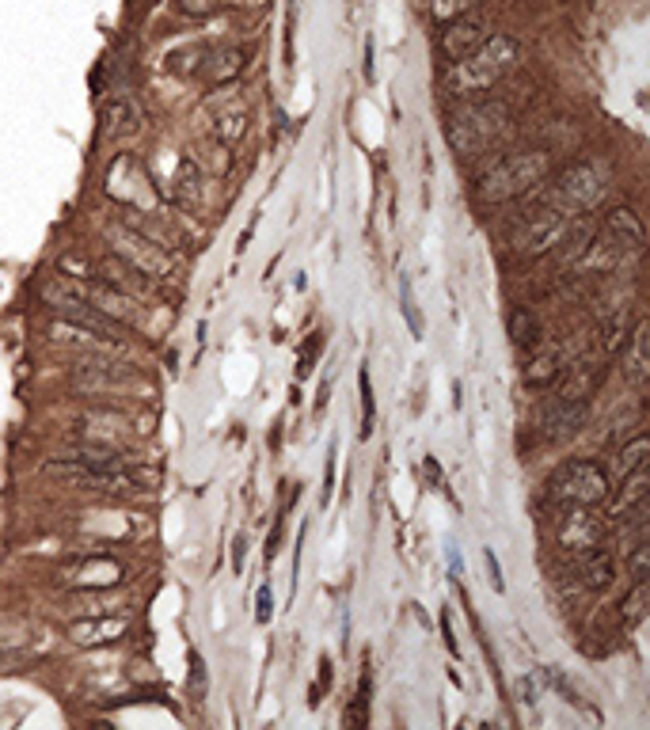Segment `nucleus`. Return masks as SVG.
Masks as SVG:
<instances>
[{"label":"nucleus","mask_w":650,"mask_h":730,"mask_svg":"<svg viewBox=\"0 0 650 730\" xmlns=\"http://www.w3.org/2000/svg\"><path fill=\"white\" fill-rule=\"evenodd\" d=\"M145 130V111H141V99L134 92H111V99L103 103V137L107 141H129Z\"/></svg>","instance_id":"nucleus-15"},{"label":"nucleus","mask_w":650,"mask_h":730,"mask_svg":"<svg viewBox=\"0 0 650 730\" xmlns=\"http://www.w3.org/2000/svg\"><path fill=\"white\" fill-rule=\"evenodd\" d=\"M129 632V620L126 616H92V620H76L69 628V639L80 643V647H107V643H115Z\"/></svg>","instance_id":"nucleus-21"},{"label":"nucleus","mask_w":650,"mask_h":730,"mask_svg":"<svg viewBox=\"0 0 650 730\" xmlns=\"http://www.w3.org/2000/svg\"><path fill=\"white\" fill-rule=\"evenodd\" d=\"M506 331H510L513 347H536V342H540V324H536V316L529 309H513Z\"/></svg>","instance_id":"nucleus-30"},{"label":"nucleus","mask_w":650,"mask_h":730,"mask_svg":"<svg viewBox=\"0 0 650 730\" xmlns=\"http://www.w3.org/2000/svg\"><path fill=\"white\" fill-rule=\"evenodd\" d=\"M567 365L571 361H567V350H563V347H555V342L540 347V342H536V350L525 361V384H533V389H544V384H552V380L563 377Z\"/></svg>","instance_id":"nucleus-22"},{"label":"nucleus","mask_w":650,"mask_h":730,"mask_svg":"<svg viewBox=\"0 0 650 730\" xmlns=\"http://www.w3.org/2000/svg\"><path fill=\"white\" fill-rule=\"evenodd\" d=\"M548 176H552V157L540 153V148H529V153H506L480 176V183H475V198L487 202V206H503V202L525 198L533 190H540V183Z\"/></svg>","instance_id":"nucleus-1"},{"label":"nucleus","mask_w":650,"mask_h":730,"mask_svg":"<svg viewBox=\"0 0 650 730\" xmlns=\"http://www.w3.org/2000/svg\"><path fill=\"white\" fill-rule=\"evenodd\" d=\"M137 380V370L134 365H126L118 358H80L73 365V389L88 392V396H103V392H122L129 384Z\"/></svg>","instance_id":"nucleus-11"},{"label":"nucleus","mask_w":650,"mask_h":730,"mask_svg":"<svg viewBox=\"0 0 650 730\" xmlns=\"http://www.w3.org/2000/svg\"><path fill=\"white\" fill-rule=\"evenodd\" d=\"M365 719H370V674H361V689H358V704L354 712L346 715V723L350 726H365Z\"/></svg>","instance_id":"nucleus-36"},{"label":"nucleus","mask_w":650,"mask_h":730,"mask_svg":"<svg viewBox=\"0 0 650 730\" xmlns=\"http://www.w3.org/2000/svg\"><path fill=\"white\" fill-rule=\"evenodd\" d=\"M274 613V597H270V586H259V609H255V620L259 624H267Z\"/></svg>","instance_id":"nucleus-38"},{"label":"nucleus","mask_w":650,"mask_h":730,"mask_svg":"<svg viewBox=\"0 0 650 730\" xmlns=\"http://www.w3.org/2000/svg\"><path fill=\"white\" fill-rule=\"evenodd\" d=\"M42 476L57 480L65 487H80V491H103V495H129V491H145L148 483H157L153 471L141 468H122V471H107V468H92L76 457H54L42 464Z\"/></svg>","instance_id":"nucleus-5"},{"label":"nucleus","mask_w":650,"mask_h":730,"mask_svg":"<svg viewBox=\"0 0 650 730\" xmlns=\"http://www.w3.org/2000/svg\"><path fill=\"white\" fill-rule=\"evenodd\" d=\"M403 316H407V324H411V335L422 339V316L415 309V297H411V282H403Z\"/></svg>","instance_id":"nucleus-37"},{"label":"nucleus","mask_w":650,"mask_h":730,"mask_svg":"<svg viewBox=\"0 0 650 730\" xmlns=\"http://www.w3.org/2000/svg\"><path fill=\"white\" fill-rule=\"evenodd\" d=\"M646 457H650V438H646V434H635V438L613 457V468H604V471H609V480H627L632 471L646 468Z\"/></svg>","instance_id":"nucleus-25"},{"label":"nucleus","mask_w":650,"mask_h":730,"mask_svg":"<svg viewBox=\"0 0 650 730\" xmlns=\"http://www.w3.org/2000/svg\"><path fill=\"white\" fill-rule=\"evenodd\" d=\"M61 574L73 590H115L126 578V567L118 560H107V555H80Z\"/></svg>","instance_id":"nucleus-16"},{"label":"nucleus","mask_w":650,"mask_h":730,"mask_svg":"<svg viewBox=\"0 0 650 730\" xmlns=\"http://www.w3.org/2000/svg\"><path fill=\"white\" fill-rule=\"evenodd\" d=\"M552 684H555V689H559L563 696H567V700H571L574 707H586V704H582V696H578V693L571 689V681H567V677H559V674H552Z\"/></svg>","instance_id":"nucleus-40"},{"label":"nucleus","mask_w":650,"mask_h":730,"mask_svg":"<svg viewBox=\"0 0 650 730\" xmlns=\"http://www.w3.org/2000/svg\"><path fill=\"white\" fill-rule=\"evenodd\" d=\"M244 66H248V50L244 46L240 50H229V54H213V61L206 66V76H209V84H221V80L240 76Z\"/></svg>","instance_id":"nucleus-29"},{"label":"nucleus","mask_w":650,"mask_h":730,"mask_svg":"<svg viewBox=\"0 0 650 730\" xmlns=\"http://www.w3.org/2000/svg\"><path fill=\"white\" fill-rule=\"evenodd\" d=\"M244 555H248V536H236L232 541V567L244 571Z\"/></svg>","instance_id":"nucleus-42"},{"label":"nucleus","mask_w":650,"mask_h":730,"mask_svg":"<svg viewBox=\"0 0 650 730\" xmlns=\"http://www.w3.org/2000/svg\"><path fill=\"white\" fill-rule=\"evenodd\" d=\"M510 134H513L510 103H494V99L468 103L461 111H452L445 122V141L452 145V153H461V157H483Z\"/></svg>","instance_id":"nucleus-2"},{"label":"nucleus","mask_w":650,"mask_h":730,"mask_svg":"<svg viewBox=\"0 0 650 730\" xmlns=\"http://www.w3.org/2000/svg\"><path fill=\"white\" fill-rule=\"evenodd\" d=\"M613 495V480L597 461H567L552 471L548 499L555 506H601Z\"/></svg>","instance_id":"nucleus-6"},{"label":"nucleus","mask_w":650,"mask_h":730,"mask_svg":"<svg viewBox=\"0 0 650 730\" xmlns=\"http://www.w3.org/2000/svg\"><path fill=\"white\" fill-rule=\"evenodd\" d=\"M627 574H632V583H646L650 578V536H635V544L627 548Z\"/></svg>","instance_id":"nucleus-33"},{"label":"nucleus","mask_w":650,"mask_h":730,"mask_svg":"<svg viewBox=\"0 0 650 730\" xmlns=\"http://www.w3.org/2000/svg\"><path fill=\"white\" fill-rule=\"evenodd\" d=\"M624 347H627V316L620 312L601 331V358H616V354H624Z\"/></svg>","instance_id":"nucleus-32"},{"label":"nucleus","mask_w":650,"mask_h":730,"mask_svg":"<svg viewBox=\"0 0 650 730\" xmlns=\"http://www.w3.org/2000/svg\"><path fill=\"white\" fill-rule=\"evenodd\" d=\"M616 609H620V624H624V628H639L643 616H646V609H650V590H646V583H635Z\"/></svg>","instance_id":"nucleus-28"},{"label":"nucleus","mask_w":650,"mask_h":730,"mask_svg":"<svg viewBox=\"0 0 650 730\" xmlns=\"http://www.w3.org/2000/svg\"><path fill=\"white\" fill-rule=\"evenodd\" d=\"M604 377H609V365L604 361H574V365L563 370V380H559L555 396H563V400H590L594 403Z\"/></svg>","instance_id":"nucleus-17"},{"label":"nucleus","mask_w":650,"mask_h":730,"mask_svg":"<svg viewBox=\"0 0 650 730\" xmlns=\"http://www.w3.org/2000/svg\"><path fill=\"white\" fill-rule=\"evenodd\" d=\"M594 403L590 400H563L552 396L544 407H540V434L548 441H563V438H574L582 426L590 422Z\"/></svg>","instance_id":"nucleus-14"},{"label":"nucleus","mask_w":650,"mask_h":730,"mask_svg":"<svg viewBox=\"0 0 650 730\" xmlns=\"http://www.w3.org/2000/svg\"><path fill=\"white\" fill-rule=\"evenodd\" d=\"M574 221L578 218L571 209H563L552 198H540L525 218L510 228V251L517 255V259H540V255L563 248V240L571 236Z\"/></svg>","instance_id":"nucleus-4"},{"label":"nucleus","mask_w":650,"mask_h":730,"mask_svg":"<svg viewBox=\"0 0 650 730\" xmlns=\"http://www.w3.org/2000/svg\"><path fill=\"white\" fill-rule=\"evenodd\" d=\"M38 297H42V305H46L57 319H65V324L88 328V331H96V335H103V339L122 342L126 324H118V319H111V316H103L99 309H92L88 300H84V297L69 286V278H46V282L38 286Z\"/></svg>","instance_id":"nucleus-7"},{"label":"nucleus","mask_w":650,"mask_h":730,"mask_svg":"<svg viewBox=\"0 0 650 730\" xmlns=\"http://www.w3.org/2000/svg\"><path fill=\"white\" fill-rule=\"evenodd\" d=\"M491 35V24L483 12H468L461 19H452V24H445L442 38H438V54L449 61V66H457V61H464L472 50H480L483 42Z\"/></svg>","instance_id":"nucleus-13"},{"label":"nucleus","mask_w":650,"mask_h":730,"mask_svg":"<svg viewBox=\"0 0 650 730\" xmlns=\"http://www.w3.org/2000/svg\"><path fill=\"white\" fill-rule=\"evenodd\" d=\"M248 134V111L244 106H236V111H225V115H217L213 118V137H217V145H236Z\"/></svg>","instance_id":"nucleus-27"},{"label":"nucleus","mask_w":650,"mask_h":730,"mask_svg":"<svg viewBox=\"0 0 650 730\" xmlns=\"http://www.w3.org/2000/svg\"><path fill=\"white\" fill-rule=\"evenodd\" d=\"M475 5H480V0H430L426 12H430L433 24L445 27V24H452V19H461V15L475 12Z\"/></svg>","instance_id":"nucleus-31"},{"label":"nucleus","mask_w":650,"mask_h":730,"mask_svg":"<svg viewBox=\"0 0 650 730\" xmlns=\"http://www.w3.org/2000/svg\"><path fill=\"white\" fill-rule=\"evenodd\" d=\"M604 195V176L597 164H571L559 171V179L552 183V190L544 198L559 202L563 209H571L574 218H582V213H590Z\"/></svg>","instance_id":"nucleus-9"},{"label":"nucleus","mask_w":650,"mask_h":730,"mask_svg":"<svg viewBox=\"0 0 650 730\" xmlns=\"http://www.w3.org/2000/svg\"><path fill=\"white\" fill-rule=\"evenodd\" d=\"M483 560H487V571H491V586H494L498 593H503V590H506V583H503V571H498V560H494V552H487Z\"/></svg>","instance_id":"nucleus-41"},{"label":"nucleus","mask_w":650,"mask_h":730,"mask_svg":"<svg viewBox=\"0 0 650 730\" xmlns=\"http://www.w3.org/2000/svg\"><path fill=\"white\" fill-rule=\"evenodd\" d=\"M601 232H604V236H613V240H616L624 251H639L643 240H646V228H643L639 213H635L632 206H616V209L604 213Z\"/></svg>","instance_id":"nucleus-23"},{"label":"nucleus","mask_w":650,"mask_h":730,"mask_svg":"<svg viewBox=\"0 0 650 730\" xmlns=\"http://www.w3.org/2000/svg\"><path fill=\"white\" fill-rule=\"evenodd\" d=\"M426 476H430L433 483H438V487H442V468H438V464H433V461H426Z\"/></svg>","instance_id":"nucleus-47"},{"label":"nucleus","mask_w":650,"mask_h":730,"mask_svg":"<svg viewBox=\"0 0 650 730\" xmlns=\"http://www.w3.org/2000/svg\"><path fill=\"white\" fill-rule=\"evenodd\" d=\"M103 190H107V195H111L115 202L134 206V209H145V213H153V206H157V187H153V179L145 176V167H141V160H137L134 153L115 157V164L107 167Z\"/></svg>","instance_id":"nucleus-10"},{"label":"nucleus","mask_w":650,"mask_h":730,"mask_svg":"<svg viewBox=\"0 0 650 730\" xmlns=\"http://www.w3.org/2000/svg\"><path fill=\"white\" fill-rule=\"evenodd\" d=\"M129 438H134V426H129L126 415L118 411H92L80 419V441H96V445H126Z\"/></svg>","instance_id":"nucleus-18"},{"label":"nucleus","mask_w":650,"mask_h":730,"mask_svg":"<svg viewBox=\"0 0 650 730\" xmlns=\"http://www.w3.org/2000/svg\"><path fill=\"white\" fill-rule=\"evenodd\" d=\"M92 278H99L103 286H111L118 293H129V297H145L153 289V278H145L141 270H134L129 263H122L118 255H107V259H96L92 263Z\"/></svg>","instance_id":"nucleus-19"},{"label":"nucleus","mask_w":650,"mask_h":730,"mask_svg":"<svg viewBox=\"0 0 650 730\" xmlns=\"http://www.w3.org/2000/svg\"><path fill=\"white\" fill-rule=\"evenodd\" d=\"M190 684H194V689H206V662H202V654L198 651H194L190 654Z\"/></svg>","instance_id":"nucleus-39"},{"label":"nucleus","mask_w":650,"mask_h":730,"mask_svg":"<svg viewBox=\"0 0 650 730\" xmlns=\"http://www.w3.org/2000/svg\"><path fill=\"white\" fill-rule=\"evenodd\" d=\"M107 244H111V255H118L122 263L141 270L145 278H168L171 270H176V267H171V255L164 251V244L153 240V236H145L134 225L111 221V225H107Z\"/></svg>","instance_id":"nucleus-8"},{"label":"nucleus","mask_w":650,"mask_h":730,"mask_svg":"<svg viewBox=\"0 0 650 730\" xmlns=\"http://www.w3.org/2000/svg\"><path fill=\"white\" fill-rule=\"evenodd\" d=\"M627 342L632 347H624L627 350V377H632L635 384H643L646 380V373H650V335H646V324H635L632 328V335H627Z\"/></svg>","instance_id":"nucleus-26"},{"label":"nucleus","mask_w":650,"mask_h":730,"mask_svg":"<svg viewBox=\"0 0 650 730\" xmlns=\"http://www.w3.org/2000/svg\"><path fill=\"white\" fill-rule=\"evenodd\" d=\"M358 389H361V438L373 434V384H370V370L358 373Z\"/></svg>","instance_id":"nucleus-35"},{"label":"nucleus","mask_w":650,"mask_h":730,"mask_svg":"<svg viewBox=\"0 0 650 730\" xmlns=\"http://www.w3.org/2000/svg\"><path fill=\"white\" fill-rule=\"evenodd\" d=\"M442 632H445V647L457 654V639H452V628H449V616H442Z\"/></svg>","instance_id":"nucleus-46"},{"label":"nucleus","mask_w":650,"mask_h":730,"mask_svg":"<svg viewBox=\"0 0 650 730\" xmlns=\"http://www.w3.org/2000/svg\"><path fill=\"white\" fill-rule=\"evenodd\" d=\"M643 502H650V471L646 468H639L627 480H620V499H613L609 513H613L616 522H624L627 513H632L635 506H643Z\"/></svg>","instance_id":"nucleus-24"},{"label":"nucleus","mask_w":650,"mask_h":730,"mask_svg":"<svg viewBox=\"0 0 650 730\" xmlns=\"http://www.w3.org/2000/svg\"><path fill=\"white\" fill-rule=\"evenodd\" d=\"M555 541L563 552L582 555L590 548H601L604 541V522L594 513V506H559L555 518Z\"/></svg>","instance_id":"nucleus-12"},{"label":"nucleus","mask_w":650,"mask_h":730,"mask_svg":"<svg viewBox=\"0 0 650 730\" xmlns=\"http://www.w3.org/2000/svg\"><path fill=\"white\" fill-rule=\"evenodd\" d=\"M179 8L183 12H198V15H209L217 5H206V0H179Z\"/></svg>","instance_id":"nucleus-43"},{"label":"nucleus","mask_w":650,"mask_h":730,"mask_svg":"<svg viewBox=\"0 0 650 730\" xmlns=\"http://www.w3.org/2000/svg\"><path fill=\"white\" fill-rule=\"evenodd\" d=\"M176 198L179 202H194V198H198V167H194L190 160H183L179 164V176H176Z\"/></svg>","instance_id":"nucleus-34"},{"label":"nucleus","mask_w":650,"mask_h":730,"mask_svg":"<svg viewBox=\"0 0 650 730\" xmlns=\"http://www.w3.org/2000/svg\"><path fill=\"white\" fill-rule=\"evenodd\" d=\"M323 483H328L323 499H331V483H335V445H331V453H328V471H323Z\"/></svg>","instance_id":"nucleus-44"},{"label":"nucleus","mask_w":650,"mask_h":730,"mask_svg":"<svg viewBox=\"0 0 650 730\" xmlns=\"http://www.w3.org/2000/svg\"><path fill=\"white\" fill-rule=\"evenodd\" d=\"M517 57H522V46H517L513 35H487L480 50H472L457 66H449L445 88L452 96H480L517 66Z\"/></svg>","instance_id":"nucleus-3"},{"label":"nucleus","mask_w":650,"mask_h":730,"mask_svg":"<svg viewBox=\"0 0 650 730\" xmlns=\"http://www.w3.org/2000/svg\"><path fill=\"white\" fill-rule=\"evenodd\" d=\"M571 578H574V583H578L582 590H590V593H597V590H609V586H613V578H616V560H613L609 552L590 548V552L574 555Z\"/></svg>","instance_id":"nucleus-20"},{"label":"nucleus","mask_w":650,"mask_h":730,"mask_svg":"<svg viewBox=\"0 0 650 730\" xmlns=\"http://www.w3.org/2000/svg\"><path fill=\"white\" fill-rule=\"evenodd\" d=\"M533 696H536L533 684H529V681H517V700H522V704H533Z\"/></svg>","instance_id":"nucleus-45"}]
</instances>
